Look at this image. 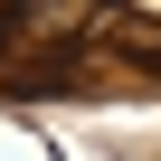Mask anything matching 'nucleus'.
I'll use <instances>...</instances> for the list:
<instances>
[{
	"label": "nucleus",
	"instance_id": "obj_1",
	"mask_svg": "<svg viewBox=\"0 0 161 161\" xmlns=\"http://www.w3.org/2000/svg\"><path fill=\"white\" fill-rule=\"evenodd\" d=\"M86 19H95V0H19V29H38V38L86 29Z\"/></svg>",
	"mask_w": 161,
	"mask_h": 161
}]
</instances>
